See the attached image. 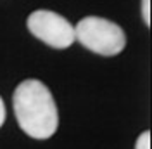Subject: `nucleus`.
Listing matches in <instances>:
<instances>
[{"label": "nucleus", "mask_w": 152, "mask_h": 149, "mask_svg": "<svg viewBox=\"0 0 152 149\" xmlns=\"http://www.w3.org/2000/svg\"><path fill=\"white\" fill-rule=\"evenodd\" d=\"M135 149H151V132L145 130L138 135L137 139V144H135Z\"/></svg>", "instance_id": "20e7f679"}, {"label": "nucleus", "mask_w": 152, "mask_h": 149, "mask_svg": "<svg viewBox=\"0 0 152 149\" xmlns=\"http://www.w3.org/2000/svg\"><path fill=\"white\" fill-rule=\"evenodd\" d=\"M75 38L95 54L111 57L119 54L126 45L123 28L111 19L99 16H86L75 26Z\"/></svg>", "instance_id": "f03ea898"}, {"label": "nucleus", "mask_w": 152, "mask_h": 149, "mask_svg": "<svg viewBox=\"0 0 152 149\" xmlns=\"http://www.w3.org/2000/svg\"><path fill=\"white\" fill-rule=\"evenodd\" d=\"M28 31L52 49H67L75 42V26L64 16L48 9L33 10L26 19Z\"/></svg>", "instance_id": "7ed1b4c3"}, {"label": "nucleus", "mask_w": 152, "mask_h": 149, "mask_svg": "<svg viewBox=\"0 0 152 149\" xmlns=\"http://www.w3.org/2000/svg\"><path fill=\"white\" fill-rule=\"evenodd\" d=\"M12 106L19 128L26 135L45 140L56 134L59 127L54 95L48 87L37 78H26L12 94Z\"/></svg>", "instance_id": "f257e3e1"}, {"label": "nucleus", "mask_w": 152, "mask_h": 149, "mask_svg": "<svg viewBox=\"0 0 152 149\" xmlns=\"http://www.w3.org/2000/svg\"><path fill=\"white\" fill-rule=\"evenodd\" d=\"M142 16L145 24H151V0H142Z\"/></svg>", "instance_id": "39448f33"}, {"label": "nucleus", "mask_w": 152, "mask_h": 149, "mask_svg": "<svg viewBox=\"0 0 152 149\" xmlns=\"http://www.w3.org/2000/svg\"><path fill=\"white\" fill-rule=\"evenodd\" d=\"M5 116H7V111H5V104H4V99L0 97V127L4 125V121H5Z\"/></svg>", "instance_id": "423d86ee"}]
</instances>
